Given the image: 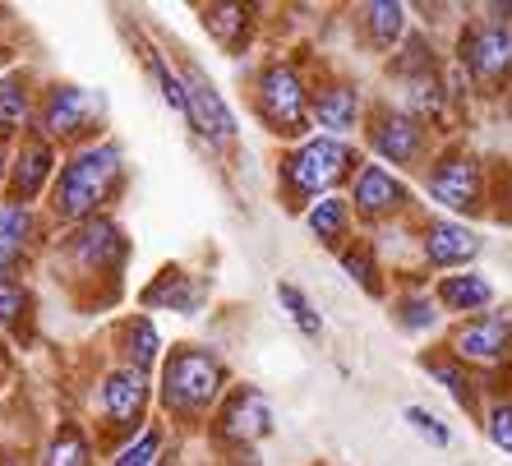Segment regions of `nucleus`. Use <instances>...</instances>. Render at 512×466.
<instances>
[{"mask_svg":"<svg viewBox=\"0 0 512 466\" xmlns=\"http://www.w3.org/2000/svg\"><path fill=\"white\" fill-rule=\"evenodd\" d=\"M116 176H120V148L116 144L84 148L74 162L60 167L56 185H51V208H56L65 222H79V217H88L102 199H107Z\"/></svg>","mask_w":512,"mask_h":466,"instance_id":"1","label":"nucleus"},{"mask_svg":"<svg viewBox=\"0 0 512 466\" xmlns=\"http://www.w3.org/2000/svg\"><path fill=\"white\" fill-rule=\"evenodd\" d=\"M227 383V370L213 351L203 347H180L171 351L167 370H162V402H167L176 416H203L208 402L222 393Z\"/></svg>","mask_w":512,"mask_h":466,"instance_id":"2","label":"nucleus"},{"mask_svg":"<svg viewBox=\"0 0 512 466\" xmlns=\"http://www.w3.org/2000/svg\"><path fill=\"white\" fill-rule=\"evenodd\" d=\"M351 162H356V153L342 139H310L286 157V190L300 194V199L328 194L351 171Z\"/></svg>","mask_w":512,"mask_h":466,"instance_id":"3","label":"nucleus"},{"mask_svg":"<svg viewBox=\"0 0 512 466\" xmlns=\"http://www.w3.org/2000/svg\"><path fill=\"white\" fill-rule=\"evenodd\" d=\"M259 116L268 120V130L277 134H300L310 120V93L305 79L296 74V65H268L259 79Z\"/></svg>","mask_w":512,"mask_h":466,"instance_id":"4","label":"nucleus"},{"mask_svg":"<svg viewBox=\"0 0 512 466\" xmlns=\"http://www.w3.org/2000/svg\"><path fill=\"white\" fill-rule=\"evenodd\" d=\"M462 60L480 84H499L512 70V33L503 24H476L462 37Z\"/></svg>","mask_w":512,"mask_h":466,"instance_id":"5","label":"nucleus"},{"mask_svg":"<svg viewBox=\"0 0 512 466\" xmlns=\"http://www.w3.org/2000/svg\"><path fill=\"white\" fill-rule=\"evenodd\" d=\"M512 351V314H480V319L462 323L453 337L457 360H476V365H494Z\"/></svg>","mask_w":512,"mask_h":466,"instance_id":"6","label":"nucleus"},{"mask_svg":"<svg viewBox=\"0 0 512 466\" xmlns=\"http://www.w3.org/2000/svg\"><path fill=\"white\" fill-rule=\"evenodd\" d=\"M185 88H190V125H194V130L208 134L213 144L236 139V120H231L222 93L208 84V74H203L199 65H185Z\"/></svg>","mask_w":512,"mask_h":466,"instance_id":"7","label":"nucleus"},{"mask_svg":"<svg viewBox=\"0 0 512 466\" xmlns=\"http://www.w3.org/2000/svg\"><path fill=\"white\" fill-rule=\"evenodd\" d=\"M429 194H434L443 208L471 213V208L480 204V167L471 157H443L439 167L429 171Z\"/></svg>","mask_w":512,"mask_h":466,"instance_id":"8","label":"nucleus"},{"mask_svg":"<svg viewBox=\"0 0 512 466\" xmlns=\"http://www.w3.org/2000/svg\"><path fill=\"white\" fill-rule=\"evenodd\" d=\"M93 111H102V97L84 93L74 84H60L47 93V107H42V130L65 139V134H79L93 120Z\"/></svg>","mask_w":512,"mask_h":466,"instance_id":"9","label":"nucleus"},{"mask_svg":"<svg viewBox=\"0 0 512 466\" xmlns=\"http://www.w3.org/2000/svg\"><path fill=\"white\" fill-rule=\"evenodd\" d=\"M217 430H222V439H236V443L263 439V434L273 430V407H268V397L254 393V388L231 393V402L222 407V420H217Z\"/></svg>","mask_w":512,"mask_h":466,"instance_id":"10","label":"nucleus"},{"mask_svg":"<svg viewBox=\"0 0 512 466\" xmlns=\"http://www.w3.org/2000/svg\"><path fill=\"white\" fill-rule=\"evenodd\" d=\"M370 144L379 157L388 162H416L420 148H425V130H420L416 116H406V111H383L379 125L370 130Z\"/></svg>","mask_w":512,"mask_h":466,"instance_id":"11","label":"nucleus"},{"mask_svg":"<svg viewBox=\"0 0 512 466\" xmlns=\"http://www.w3.org/2000/svg\"><path fill=\"white\" fill-rule=\"evenodd\" d=\"M351 199H356V213L365 217H388L406 204V185L383 167H360L356 171V185H351Z\"/></svg>","mask_w":512,"mask_h":466,"instance_id":"12","label":"nucleus"},{"mask_svg":"<svg viewBox=\"0 0 512 466\" xmlns=\"http://www.w3.org/2000/svg\"><path fill=\"white\" fill-rule=\"evenodd\" d=\"M480 254V236L462 222H429L425 227V259L434 268H457V263L476 259Z\"/></svg>","mask_w":512,"mask_h":466,"instance_id":"13","label":"nucleus"},{"mask_svg":"<svg viewBox=\"0 0 512 466\" xmlns=\"http://www.w3.org/2000/svg\"><path fill=\"white\" fill-rule=\"evenodd\" d=\"M148 407V383L139 370H116L102 383V411H107L111 425H134Z\"/></svg>","mask_w":512,"mask_h":466,"instance_id":"14","label":"nucleus"},{"mask_svg":"<svg viewBox=\"0 0 512 466\" xmlns=\"http://www.w3.org/2000/svg\"><path fill=\"white\" fill-rule=\"evenodd\" d=\"M120 250H125V240H120V231L111 227V222H88L79 236H70V254L79 268H107V263L120 259Z\"/></svg>","mask_w":512,"mask_h":466,"instance_id":"15","label":"nucleus"},{"mask_svg":"<svg viewBox=\"0 0 512 466\" xmlns=\"http://www.w3.org/2000/svg\"><path fill=\"white\" fill-rule=\"evenodd\" d=\"M47 176H51V148L47 144H24L19 162H14V180H10V194L19 199V208L47 185Z\"/></svg>","mask_w":512,"mask_h":466,"instance_id":"16","label":"nucleus"},{"mask_svg":"<svg viewBox=\"0 0 512 466\" xmlns=\"http://www.w3.org/2000/svg\"><path fill=\"white\" fill-rule=\"evenodd\" d=\"M356 116H360V97H356V88H346V84L323 88L319 102H314V120H319L323 130H333V134L351 130Z\"/></svg>","mask_w":512,"mask_h":466,"instance_id":"17","label":"nucleus"},{"mask_svg":"<svg viewBox=\"0 0 512 466\" xmlns=\"http://www.w3.org/2000/svg\"><path fill=\"white\" fill-rule=\"evenodd\" d=\"M489 282L485 277H476V273H448L439 282V305L443 310H457V314H466V310H485L489 305Z\"/></svg>","mask_w":512,"mask_h":466,"instance_id":"18","label":"nucleus"},{"mask_svg":"<svg viewBox=\"0 0 512 466\" xmlns=\"http://www.w3.org/2000/svg\"><path fill=\"white\" fill-rule=\"evenodd\" d=\"M245 24H250V10H240V5H208V10H203V28H208L227 51L240 47L236 28H245Z\"/></svg>","mask_w":512,"mask_h":466,"instance_id":"19","label":"nucleus"},{"mask_svg":"<svg viewBox=\"0 0 512 466\" xmlns=\"http://www.w3.org/2000/svg\"><path fill=\"white\" fill-rule=\"evenodd\" d=\"M402 24H406V10H402V5H388V0H379V5H365V28H370L374 47H393L397 37H402Z\"/></svg>","mask_w":512,"mask_h":466,"instance_id":"20","label":"nucleus"},{"mask_svg":"<svg viewBox=\"0 0 512 466\" xmlns=\"http://www.w3.org/2000/svg\"><path fill=\"white\" fill-rule=\"evenodd\" d=\"M24 111H28V79L24 74H5L0 79V134L24 125Z\"/></svg>","mask_w":512,"mask_h":466,"instance_id":"21","label":"nucleus"},{"mask_svg":"<svg viewBox=\"0 0 512 466\" xmlns=\"http://www.w3.org/2000/svg\"><path fill=\"white\" fill-rule=\"evenodd\" d=\"M310 231L323 240V245H337L346 236V204L342 199H319L310 208Z\"/></svg>","mask_w":512,"mask_h":466,"instance_id":"22","label":"nucleus"},{"mask_svg":"<svg viewBox=\"0 0 512 466\" xmlns=\"http://www.w3.org/2000/svg\"><path fill=\"white\" fill-rule=\"evenodd\" d=\"M28 236H33V217H28V208H0V250L10 254H24Z\"/></svg>","mask_w":512,"mask_h":466,"instance_id":"23","label":"nucleus"},{"mask_svg":"<svg viewBox=\"0 0 512 466\" xmlns=\"http://www.w3.org/2000/svg\"><path fill=\"white\" fill-rule=\"evenodd\" d=\"M277 296H282V305H286V314H291V319H296V328L305 337H319L323 333V319L319 314H314V305L305 296H300L296 287H291V282H282V287H277Z\"/></svg>","mask_w":512,"mask_h":466,"instance_id":"24","label":"nucleus"},{"mask_svg":"<svg viewBox=\"0 0 512 466\" xmlns=\"http://www.w3.org/2000/svg\"><path fill=\"white\" fill-rule=\"evenodd\" d=\"M42 466H84V434L79 430H60L47 448V462Z\"/></svg>","mask_w":512,"mask_h":466,"instance_id":"25","label":"nucleus"},{"mask_svg":"<svg viewBox=\"0 0 512 466\" xmlns=\"http://www.w3.org/2000/svg\"><path fill=\"white\" fill-rule=\"evenodd\" d=\"M125 342H130V347H125V356H130L134 370H148V365L157 360V333L148 328V323H134L130 333H125Z\"/></svg>","mask_w":512,"mask_h":466,"instance_id":"26","label":"nucleus"},{"mask_svg":"<svg viewBox=\"0 0 512 466\" xmlns=\"http://www.w3.org/2000/svg\"><path fill=\"white\" fill-rule=\"evenodd\" d=\"M342 263H346V273L356 277V282H360L365 291H370V296H379V268H374L370 250H346V254H342Z\"/></svg>","mask_w":512,"mask_h":466,"instance_id":"27","label":"nucleus"},{"mask_svg":"<svg viewBox=\"0 0 512 466\" xmlns=\"http://www.w3.org/2000/svg\"><path fill=\"white\" fill-rule=\"evenodd\" d=\"M157 448H162V434H157V430H143L139 439H134L130 448L116 457V466H153Z\"/></svg>","mask_w":512,"mask_h":466,"instance_id":"28","label":"nucleus"},{"mask_svg":"<svg viewBox=\"0 0 512 466\" xmlns=\"http://www.w3.org/2000/svg\"><path fill=\"white\" fill-rule=\"evenodd\" d=\"M425 370L434 374V379H439L443 388H448V393H453L457 402H462V407H466V402H471V388H466V374L457 370V365H448V360H425Z\"/></svg>","mask_w":512,"mask_h":466,"instance_id":"29","label":"nucleus"},{"mask_svg":"<svg viewBox=\"0 0 512 466\" xmlns=\"http://www.w3.org/2000/svg\"><path fill=\"white\" fill-rule=\"evenodd\" d=\"M402 416H406V425H411L416 434H425V439L434 443V448H448V425H439V420L429 416L425 407H406Z\"/></svg>","mask_w":512,"mask_h":466,"instance_id":"30","label":"nucleus"},{"mask_svg":"<svg viewBox=\"0 0 512 466\" xmlns=\"http://www.w3.org/2000/svg\"><path fill=\"white\" fill-rule=\"evenodd\" d=\"M489 439L499 443L503 453H512V402H499V407H489Z\"/></svg>","mask_w":512,"mask_h":466,"instance_id":"31","label":"nucleus"},{"mask_svg":"<svg viewBox=\"0 0 512 466\" xmlns=\"http://www.w3.org/2000/svg\"><path fill=\"white\" fill-rule=\"evenodd\" d=\"M397 319H402L406 328H429V323H434V310H429V300H406Z\"/></svg>","mask_w":512,"mask_h":466,"instance_id":"32","label":"nucleus"},{"mask_svg":"<svg viewBox=\"0 0 512 466\" xmlns=\"http://www.w3.org/2000/svg\"><path fill=\"white\" fill-rule=\"evenodd\" d=\"M24 305H28V296L19 287H0V319H5V323L19 319V310H24Z\"/></svg>","mask_w":512,"mask_h":466,"instance_id":"33","label":"nucleus"},{"mask_svg":"<svg viewBox=\"0 0 512 466\" xmlns=\"http://www.w3.org/2000/svg\"><path fill=\"white\" fill-rule=\"evenodd\" d=\"M14 263H19V254H10V250H0V282L14 273Z\"/></svg>","mask_w":512,"mask_h":466,"instance_id":"34","label":"nucleus"},{"mask_svg":"<svg viewBox=\"0 0 512 466\" xmlns=\"http://www.w3.org/2000/svg\"><path fill=\"white\" fill-rule=\"evenodd\" d=\"M0 171H5V162H0Z\"/></svg>","mask_w":512,"mask_h":466,"instance_id":"35","label":"nucleus"}]
</instances>
